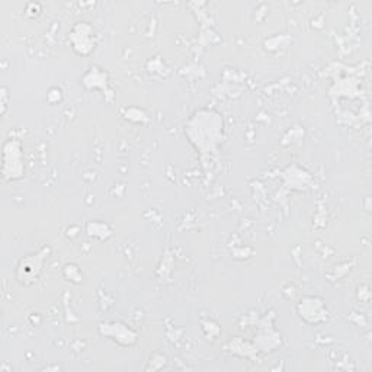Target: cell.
<instances>
[{
	"label": "cell",
	"mask_w": 372,
	"mask_h": 372,
	"mask_svg": "<svg viewBox=\"0 0 372 372\" xmlns=\"http://www.w3.org/2000/svg\"><path fill=\"white\" fill-rule=\"evenodd\" d=\"M297 313L308 324H320L327 320V310L321 300L305 297L297 305Z\"/></svg>",
	"instance_id": "6da1fadb"
},
{
	"label": "cell",
	"mask_w": 372,
	"mask_h": 372,
	"mask_svg": "<svg viewBox=\"0 0 372 372\" xmlns=\"http://www.w3.org/2000/svg\"><path fill=\"white\" fill-rule=\"evenodd\" d=\"M43 253L36 255V256L32 255V256L27 258L25 260L20 262V265L18 267V279L20 282L25 284V285H27V281L28 279H31L32 282L34 281L36 282V279L39 277V272H41V266H43V260H44Z\"/></svg>",
	"instance_id": "3957f363"
},
{
	"label": "cell",
	"mask_w": 372,
	"mask_h": 372,
	"mask_svg": "<svg viewBox=\"0 0 372 372\" xmlns=\"http://www.w3.org/2000/svg\"><path fill=\"white\" fill-rule=\"evenodd\" d=\"M99 328H103V332L99 330L103 336L117 342L121 346H133L137 342L135 332H133L128 326L122 323H103L99 326Z\"/></svg>",
	"instance_id": "7a4b0ae2"
}]
</instances>
